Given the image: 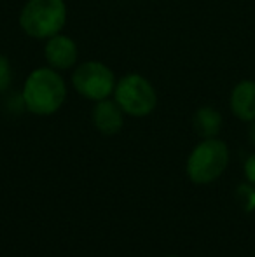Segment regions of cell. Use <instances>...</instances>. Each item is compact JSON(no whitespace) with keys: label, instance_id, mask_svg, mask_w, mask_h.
I'll list each match as a JSON object with an SVG mask.
<instances>
[{"label":"cell","instance_id":"8","mask_svg":"<svg viewBox=\"0 0 255 257\" xmlns=\"http://www.w3.org/2000/svg\"><path fill=\"white\" fill-rule=\"evenodd\" d=\"M229 107L239 121H255V81L243 79L236 82L229 95Z\"/></svg>","mask_w":255,"mask_h":257},{"label":"cell","instance_id":"12","mask_svg":"<svg viewBox=\"0 0 255 257\" xmlns=\"http://www.w3.org/2000/svg\"><path fill=\"white\" fill-rule=\"evenodd\" d=\"M245 175L252 184H255V154L250 156L245 163Z\"/></svg>","mask_w":255,"mask_h":257},{"label":"cell","instance_id":"3","mask_svg":"<svg viewBox=\"0 0 255 257\" xmlns=\"http://www.w3.org/2000/svg\"><path fill=\"white\" fill-rule=\"evenodd\" d=\"M229 165V147L218 137L203 139L191 151L185 163L187 177L194 184H211Z\"/></svg>","mask_w":255,"mask_h":257},{"label":"cell","instance_id":"7","mask_svg":"<svg viewBox=\"0 0 255 257\" xmlns=\"http://www.w3.org/2000/svg\"><path fill=\"white\" fill-rule=\"evenodd\" d=\"M124 117H126V114L112 96L95 102V105H93L91 122L96 128V132H100L102 135H117L124 128Z\"/></svg>","mask_w":255,"mask_h":257},{"label":"cell","instance_id":"4","mask_svg":"<svg viewBox=\"0 0 255 257\" xmlns=\"http://www.w3.org/2000/svg\"><path fill=\"white\" fill-rule=\"evenodd\" d=\"M112 98L129 117H147L157 107L156 88L138 72H129L117 79Z\"/></svg>","mask_w":255,"mask_h":257},{"label":"cell","instance_id":"6","mask_svg":"<svg viewBox=\"0 0 255 257\" xmlns=\"http://www.w3.org/2000/svg\"><path fill=\"white\" fill-rule=\"evenodd\" d=\"M44 58L48 67L55 68V70H70L77 65L79 60L77 42L68 35H65L63 32H60V34L53 35L46 41Z\"/></svg>","mask_w":255,"mask_h":257},{"label":"cell","instance_id":"5","mask_svg":"<svg viewBox=\"0 0 255 257\" xmlns=\"http://www.w3.org/2000/svg\"><path fill=\"white\" fill-rule=\"evenodd\" d=\"M116 82L117 79L112 68L98 60L79 63L70 77V84L75 93L93 103L110 98L116 89Z\"/></svg>","mask_w":255,"mask_h":257},{"label":"cell","instance_id":"2","mask_svg":"<svg viewBox=\"0 0 255 257\" xmlns=\"http://www.w3.org/2000/svg\"><path fill=\"white\" fill-rule=\"evenodd\" d=\"M68 20L65 0H27L20 11L18 23L25 35L37 41H48L60 34Z\"/></svg>","mask_w":255,"mask_h":257},{"label":"cell","instance_id":"14","mask_svg":"<svg viewBox=\"0 0 255 257\" xmlns=\"http://www.w3.org/2000/svg\"><path fill=\"white\" fill-rule=\"evenodd\" d=\"M166 257H180V255H166Z\"/></svg>","mask_w":255,"mask_h":257},{"label":"cell","instance_id":"10","mask_svg":"<svg viewBox=\"0 0 255 257\" xmlns=\"http://www.w3.org/2000/svg\"><path fill=\"white\" fill-rule=\"evenodd\" d=\"M13 82V65L6 54H0V95L11 88Z\"/></svg>","mask_w":255,"mask_h":257},{"label":"cell","instance_id":"11","mask_svg":"<svg viewBox=\"0 0 255 257\" xmlns=\"http://www.w3.org/2000/svg\"><path fill=\"white\" fill-rule=\"evenodd\" d=\"M238 198L241 201V205L245 206V210H253L255 208V189L250 186H241L238 189Z\"/></svg>","mask_w":255,"mask_h":257},{"label":"cell","instance_id":"13","mask_svg":"<svg viewBox=\"0 0 255 257\" xmlns=\"http://www.w3.org/2000/svg\"><path fill=\"white\" fill-rule=\"evenodd\" d=\"M248 137H250V142L255 146V121L250 122V128H248Z\"/></svg>","mask_w":255,"mask_h":257},{"label":"cell","instance_id":"1","mask_svg":"<svg viewBox=\"0 0 255 257\" xmlns=\"http://www.w3.org/2000/svg\"><path fill=\"white\" fill-rule=\"evenodd\" d=\"M67 82L58 70L51 67H37L27 75L21 88V100L30 114L49 117L65 105Z\"/></svg>","mask_w":255,"mask_h":257},{"label":"cell","instance_id":"9","mask_svg":"<svg viewBox=\"0 0 255 257\" xmlns=\"http://www.w3.org/2000/svg\"><path fill=\"white\" fill-rule=\"evenodd\" d=\"M222 124H224V119H222V114L215 107L204 105V107H199L194 112L192 126L194 132L201 139H213V137H217L222 130Z\"/></svg>","mask_w":255,"mask_h":257}]
</instances>
